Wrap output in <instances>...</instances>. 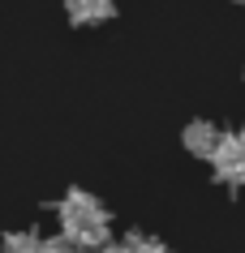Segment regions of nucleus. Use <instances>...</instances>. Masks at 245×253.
<instances>
[{
    "instance_id": "obj_1",
    "label": "nucleus",
    "mask_w": 245,
    "mask_h": 253,
    "mask_svg": "<svg viewBox=\"0 0 245 253\" xmlns=\"http://www.w3.org/2000/svg\"><path fill=\"white\" fill-rule=\"evenodd\" d=\"M56 219H60V236L78 240L82 249H103L112 240V214L86 189H69L56 206Z\"/></svg>"
},
{
    "instance_id": "obj_2",
    "label": "nucleus",
    "mask_w": 245,
    "mask_h": 253,
    "mask_svg": "<svg viewBox=\"0 0 245 253\" xmlns=\"http://www.w3.org/2000/svg\"><path fill=\"white\" fill-rule=\"evenodd\" d=\"M211 163H215V176L224 180V185L245 189V129H228V133H219Z\"/></svg>"
},
{
    "instance_id": "obj_3",
    "label": "nucleus",
    "mask_w": 245,
    "mask_h": 253,
    "mask_svg": "<svg viewBox=\"0 0 245 253\" xmlns=\"http://www.w3.org/2000/svg\"><path fill=\"white\" fill-rule=\"evenodd\" d=\"M181 142H185V150H190L194 159H211L215 155V142H219V129L211 120H190V129L181 133Z\"/></svg>"
},
{
    "instance_id": "obj_4",
    "label": "nucleus",
    "mask_w": 245,
    "mask_h": 253,
    "mask_svg": "<svg viewBox=\"0 0 245 253\" xmlns=\"http://www.w3.org/2000/svg\"><path fill=\"white\" fill-rule=\"evenodd\" d=\"M65 13L78 26H99L116 13V0H65Z\"/></svg>"
},
{
    "instance_id": "obj_5",
    "label": "nucleus",
    "mask_w": 245,
    "mask_h": 253,
    "mask_svg": "<svg viewBox=\"0 0 245 253\" xmlns=\"http://www.w3.org/2000/svg\"><path fill=\"white\" fill-rule=\"evenodd\" d=\"M43 240L35 232H9V236L0 240V253H39Z\"/></svg>"
},
{
    "instance_id": "obj_6",
    "label": "nucleus",
    "mask_w": 245,
    "mask_h": 253,
    "mask_svg": "<svg viewBox=\"0 0 245 253\" xmlns=\"http://www.w3.org/2000/svg\"><path fill=\"white\" fill-rule=\"evenodd\" d=\"M125 249L129 253H172L168 249V245H163V240H155V236H147V232H129V236L121 240Z\"/></svg>"
},
{
    "instance_id": "obj_7",
    "label": "nucleus",
    "mask_w": 245,
    "mask_h": 253,
    "mask_svg": "<svg viewBox=\"0 0 245 253\" xmlns=\"http://www.w3.org/2000/svg\"><path fill=\"white\" fill-rule=\"evenodd\" d=\"M39 253H91V249H82L78 240H69V236H52L39 245Z\"/></svg>"
},
{
    "instance_id": "obj_8",
    "label": "nucleus",
    "mask_w": 245,
    "mask_h": 253,
    "mask_svg": "<svg viewBox=\"0 0 245 253\" xmlns=\"http://www.w3.org/2000/svg\"><path fill=\"white\" fill-rule=\"evenodd\" d=\"M99 253H129V249H125V245H112V240H108V245H103Z\"/></svg>"
},
{
    "instance_id": "obj_9",
    "label": "nucleus",
    "mask_w": 245,
    "mask_h": 253,
    "mask_svg": "<svg viewBox=\"0 0 245 253\" xmlns=\"http://www.w3.org/2000/svg\"><path fill=\"white\" fill-rule=\"evenodd\" d=\"M232 4H245V0H232Z\"/></svg>"
}]
</instances>
